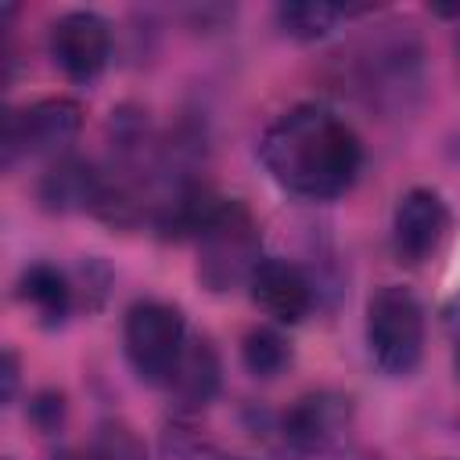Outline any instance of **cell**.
I'll list each match as a JSON object with an SVG mask.
<instances>
[{
  "label": "cell",
  "instance_id": "cell-1",
  "mask_svg": "<svg viewBox=\"0 0 460 460\" xmlns=\"http://www.w3.org/2000/svg\"><path fill=\"white\" fill-rule=\"evenodd\" d=\"M270 176L298 198L345 194L363 165V144L356 129L323 104H298L270 122L259 140Z\"/></svg>",
  "mask_w": 460,
  "mask_h": 460
},
{
  "label": "cell",
  "instance_id": "cell-2",
  "mask_svg": "<svg viewBox=\"0 0 460 460\" xmlns=\"http://www.w3.org/2000/svg\"><path fill=\"white\" fill-rule=\"evenodd\" d=\"M194 241H198V277L212 291H230L237 284H248L255 262L262 259L255 219L241 201H219V208Z\"/></svg>",
  "mask_w": 460,
  "mask_h": 460
},
{
  "label": "cell",
  "instance_id": "cell-3",
  "mask_svg": "<svg viewBox=\"0 0 460 460\" xmlns=\"http://www.w3.org/2000/svg\"><path fill=\"white\" fill-rule=\"evenodd\" d=\"M367 345L385 374H410L424 352V309L399 288L385 284L367 302Z\"/></svg>",
  "mask_w": 460,
  "mask_h": 460
},
{
  "label": "cell",
  "instance_id": "cell-4",
  "mask_svg": "<svg viewBox=\"0 0 460 460\" xmlns=\"http://www.w3.org/2000/svg\"><path fill=\"white\" fill-rule=\"evenodd\" d=\"M122 341L133 370L151 385H165L187 349V323L165 302H137L126 313Z\"/></svg>",
  "mask_w": 460,
  "mask_h": 460
},
{
  "label": "cell",
  "instance_id": "cell-5",
  "mask_svg": "<svg viewBox=\"0 0 460 460\" xmlns=\"http://www.w3.org/2000/svg\"><path fill=\"white\" fill-rule=\"evenodd\" d=\"M79 126H83V111L68 97H47L22 111H7L4 165L11 169L18 158H40V155L61 158L65 147L75 140Z\"/></svg>",
  "mask_w": 460,
  "mask_h": 460
},
{
  "label": "cell",
  "instance_id": "cell-6",
  "mask_svg": "<svg viewBox=\"0 0 460 460\" xmlns=\"http://www.w3.org/2000/svg\"><path fill=\"white\" fill-rule=\"evenodd\" d=\"M352 428V406L338 392L302 395L280 417V442L291 456H327L334 453Z\"/></svg>",
  "mask_w": 460,
  "mask_h": 460
},
{
  "label": "cell",
  "instance_id": "cell-7",
  "mask_svg": "<svg viewBox=\"0 0 460 460\" xmlns=\"http://www.w3.org/2000/svg\"><path fill=\"white\" fill-rule=\"evenodd\" d=\"M50 58L75 83H93L111 58V29L97 11H68L50 29Z\"/></svg>",
  "mask_w": 460,
  "mask_h": 460
},
{
  "label": "cell",
  "instance_id": "cell-8",
  "mask_svg": "<svg viewBox=\"0 0 460 460\" xmlns=\"http://www.w3.org/2000/svg\"><path fill=\"white\" fill-rule=\"evenodd\" d=\"M446 230H449V212L435 190L413 187L399 198L392 216V248L406 266L428 262L438 252Z\"/></svg>",
  "mask_w": 460,
  "mask_h": 460
},
{
  "label": "cell",
  "instance_id": "cell-9",
  "mask_svg": "<svg viewBox=\"0 0 460 460\" xmlns=\"http://www.w3.org/2000/svg\"><path fill=\"white\" fill-rule=\"evenodd\" d=\"M248 291L255 298V305L273 316L277 323H298L309 316L313 309V284L309 277L277 255H262L248 277Z\"/></svg>",
  "mask_w": 460,
  "mask_h": 460
},
{
  "label": "cell",
  "instance_id": "cell-10",
  "mask_svg": "<svg viewBox=\"0 0 460 460\" xmlns=\"http://www.w3.org/2000/svg\"><path fill=\"white\" fill-rule=\"evenodd\" d=\"M101 190H104V169L75 155L54 158L40 180V201L50 212H83V208L97 212Z\"/></svg>",
  "mask_w": 460,
  "mask_h": 460
},
{
  "label": "cell",
  "instance_id": "cell-11",
  "mask_svg": "<svg viewBox=\"0 0 460 460\" xmlns=\"http://www.w3.org/2000/svg\"><path fill=\"white\" fill-rule=\"evenodd\" d=\"M169 395L176 399L180 410H198L205 406L216 388H219V356L205 338H187V349L176 363V370L165 381Z\"/></svg>",
  "mask_w": 460,
  "mask_h": 460
},
{
  "label": "cell",
  "instance_id": "cell-12",
  "mask_svg": "<svg viewBox=\"0 0 460 460\" xmlns=\"http://www.w3.org/2000/svg\"><path fill=\"white\" fill-rule=\"evenodd\" d=\"M18 295L25 305H32V313L40 316L43 327H58L68 309H72V298H75V288L68 284V277L50 266V262H36L22 273L18 280Z\"/></svg>",
  "mask_w": 460,
  "mask_h": 460
},
{
  "label": "cell",
  "instance_id": "cell-13",
  "mask_svg": "<svg viewBox=\"0 0 460 460\" xmlns=\"http://www.w3.org/2000/svg\"><path fill=\"white\" fill-rule=\"evenodd\" d=\"M349 7H334V4H316V0H291L277 7V25L291 36V40H320L327 36L338 22H345Z\"/></svg>",
  "mask_w": 460,
  "mask_h": 460
},
{
  "label": "cell",
  "instance_id": "cell-14",
  "mask_svg": "<svg viewBox=\"0 0 460 460\" xmlns=\"http://www.w3.org/2000/svg\"><path fill=\"white\" fill-rule=\"evenodd\" d=\"M241 359L255 377H277L291 363V345L277 327H252L241 341Z\"/></svg>",
  "mask_w": 460,
  "mask_h": 460
},
{
  "label": "cell",
  "instance_id": "cell-15",
  "mask_svg": "<svg viewBox=\"0 0 460 460\" xmlns=\"http://www.w3.org/2000/svg\"><path fill=\"white\" fill-rule=\"evenodd\" d=\"M86 460H151L144 438L122 420H101Z\"/></svg>",
  "mask_w": 460,
  "mask_h": 460
},
{
  "label": "cell",
  "instance_id": "cell-16",
  "mask_svg": "<svg viewBox=\"0 0 460 460\" xmlns=\"http://www.w3.org/2000/svg\"><path fill=\"white\" fill-rule=\"evenodd\" d=\"M29 420L40 428V431H58L61 428V420H65V395L61 392H40V395H32V402H29Z\"/></svg>",
  "mask_w": 460,
  "mask_h": 460
},
{
  "label": "cell",
  "instance_id": "cell-17",
  "mask_svg": "<svg viewBox=\"0 0 460 460\" xmlns=\"http://www.w3.org/2000/svg\"><path fill=\"white\" fill-rule=\"evenodd\" d=\"M446 327H449V338H453V367H456V377H460V295L446 305Z\"/></svg>",
  "mask_w": 460,
  "mask_h": 460
},
{
  "label": "cell",
  "instance_id": "cell-18",
  "mask_svg": "<svg viewBox=\"0 0 460 460\" xmlns=\"http://www.w3.org/2000/svg\"><path fill=\"white\" fill-rule=\"evenodd\" d=\"M0 381H4L0 399H4V402H11V399H14V388H18V356H14L11 349L4 352V370H0Z\"/></svg>",
  "mask_w": 460,
  "mask_h": 460
},
{
  "label": "cell",
  "instance_id": "cell-19",
  "mask_svg": "<svg viewBox=\"0 0 460 460\" xmlns=\"http://www.w3.org/2000/svg\"><path fill=\"white\" fill-rule=\"evenodd\" d=\"M54 460H86V456H79V453H68V449H65V453H58Z\"/></svg>",
  "mask_w": 460,
  "mask_h": 460
},
{
  "label": "cell",
  "instance_id": "cell-20",
  "mask_svg": "<svg viewBox=\"0 0 460 460\" xmlns=\"http://www.w3.org/2000/svg\"><path fill=\"white\" fill-rule=\"evenodd\" d=\"M456 54H460V32H456Z\"/></svg>",
  "mask_w": 460,
  "mask_h": 460
}]
</instances>
